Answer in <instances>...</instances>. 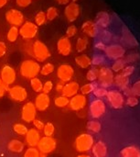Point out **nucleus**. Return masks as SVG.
<instances>
[{
    "label": "nucleus",
    "instance_id": "obj_1",
    "mask_svg": "<svg viewBox=\"0 0 140 157\" xmlns=\"http://www.w3.org/2000/svg\"><path fill=\"white\" fill-rule=\"evenodd\" d=\"M40 72V65L36 60L28 59L21 63L19 67V73L21 76L27 79H32L37 77Z\"/></svg>",
    "mask_w": 140,
    "mask_h": 157
},
{
    "label": "nucleus",
    "instance_id": "obj_2",
    "mask_svg": "<svg viewBox=\"0 0 140 157\" xmlns=\"http://www.w3.org/2000/svg\"><path fill=\"white\" fill-rule=\"evenodd\" d=\"M50 56L48 46L41 40H35L32 43V57L39 63L45 62Z\"/></svg>",
    "mask_w": 140,
    "mask_h": 157
},
{
    "label": "nucleus",
    "instance_id": "obj_3",
    "mask_svg": "<svg viewBox=\"0 0 140 157\" xmlns=\"http://www.w3.org/2000/svg\"><path fill=\"white\" fill-rule=\"evenodd\" d=\"M104 53L107 59H109L111 61H116L125 56L126 48L121 43L112 42V43L106 45V48H105Z\"/></svg>",
    "mask_w": 140,
    "mask_h": 157
},
{
    "label": "nucleus",
    "instance_id": "obj_4",
    "mask_svg": "<svg viewBox=\"0 0 140 157\" xmlns=\"http://www.w3.org/2000/svg\"><path fill=\"white\" fill-rule=\"evenodd\" d=\"M94 144V140L93 135H91L90 133H82L76 138L74 146L79 153L84 154L91 151Z\"/></svg>",
    "mask_w": 140,
    "mask_h": 157
},
{
    "label": "nucleus",
    "instance_id": "obj_5",
    "mask_svg": "<svg viewBox=\"0 0 140 157\" xmlns=\"http://www.w3.org/2000/svg\"><path fill=\"white\" fill-rule=\"evenodd\" d=\"M105 111H106V107L103 99L94 98L90 102L89 114L93 120H99L105 114Z\"/></svg>",
    "mask_w": 140,
    "mask_h": 157
},
{
    "label": "nucleus",
    "instance_id": "obj_6",
    "mask_svg": "<svg viewBox=\"0 0 140 157\" xmlns=\"http://www.w3.org/2000/svg\"><path fill=\"white\" fill-rule=\"evenodd\" d=\"M19 36L25 40H30L34 39L39 31V27L32 21H24V23L18 28Z\"/></svg>",
    "mask_w": 140,
    "mask_h": 157
},
{
    "label": "nucleus",
    "instance_id": "obj_7",
    "mask_svg": "<svg viewBox=\"0 0 140 157\" xmlns=\"http://www.w3.org/2000/svg\"><path fill=\"white\" fill-rule=\"evenodd\" d=\"M114 79H115V75L111 68L107 66H102L99 69L97 80H98L100 86H103L105 88L110 87L114 84Z\"/></svg>",
    "mask_w": 140,
    "mask_h": 157
},
{
    "label": "nucleus",
    "instance_id": "obj_8",
    "mask_svg": "<svg viewBox=\"0 0 140 157\" xmlns=\"http://www.w3.org/2000/svg\"><path fill=\"white\" fill-rule=\"evenodd\" d=\"M106 99H107V102L110 105V107L115 109H122L125 104V98H124L123 94L116 89L109 90L107 92Z\"/></svg>",
    "mask_w": 140,
    "mask_h": 157
},
{
    "label": "nucleus",
    "instance_id": "obj_9",
    "mask_svg": "<svg viewBox=\"0 0 140 157\" xmlns=\"http://www.w3.org/2000/svg\"><path fill=\"white\" fill-rule=\"evenodd\" d=\"M119 40L123 46H127L128 48H135L139 45L138 40H137L135 35L130 31V29L127 26L123 27Z\"/></svg>",
    "mask_w": 140,
    "mask_h": 157
},
{
    "label": "nucleus",
    "instance_id": "obj_10",
    "mask_svg": "<svg viewBox=\"0 0 140 157\" xmlns=\"http://www.w3.org/2000/svg\"><path fill=\"white\" fill-rule=\"evenodd\" d=\"M6 20L11 26L19 28L24 23V15L20 10L11 8L6 12Z\"/></svg>",
    "mask_w": 140,
    "mask_h": 157
},
{
    "label": "nucleus",
    "instance_id": "obj_11",
    "mask_svg": "<svg viewBox=\"0 0 140 157\" xmlns=\"http://www.w3.org/2000/svg\"><path fill=\"white\" fill-rule=\"evenodd\" d=\"M56 146H57V143L54 138L44 136L39 139L37 145V149L39 150V152L48 155L53 152L56 149Z\"/></svg>",
    "mask_w": 140,
    "mask_h": 157
},
{
    "label": "nucleus",
    "instance_id": "obj_12",
    "mask_svg": "<svg viewBox=\"0 0 140 157\" xmlns=\"http://www.w3.org/2000/svg\"><path fill=\"white\" fill-rule=\"evenodd\" d=\"M73 75L74 70L72 66L68 63H62L57 69V76L59 80L62 83H68L72 81Z\"/></svg>",
    "mask_w": 140,
    "mask_h": 157
},
{
    "label": "nucleus",
    "instance_id": "obj_13",
    "mask_svg": "<svg viewBox=\"0 0 140 157\" xmlns=\"http://www.w3.org/2000/svg\"><path fill=\"white\" fill-rule=\"evenodd\" d=\"M37 109L32 102H27L21 109V119L27 123H31L36 119Z\"/></svg>",
    "mask_w": 140,
    "mask_h": 157
},
{
    "label": "nucleus",
    "instance_id": "obj_14",
    "mask_svg": "<svg viewBox=\"0 0 140 157\" xmlns=\"http://www.w3.org/2000/svg\"><path fill=\"white\" fill-rule=\"evenodd\" d=\"M80 13V6L76 2H70L64 8V16L69 22H74L79 17Z\"/></svg>",
    "mask_w": 140,
    "mask_h": 157
},
{
    "label": "nucleus",
    "instance_id": "obj_15",
    "mask_svg": "<svg viewBox=\"0 0 140 157\" xmlns=\"http://www.w3.org/2000/svg\"><path fill=\"white\" fill-rule=\"evenodd\" d=\"M7 92H8L10 98L17 102H23L28 98V92L26 88L18 85L9 87Z\"/></svg>",
    "mask_w": 140,
    "mask_h": 157
},
{
    "label": "nucleus",
    "instance_id": "obj_16",
    "mask_svg": "<svg viewBox=\"0 0 140 157\" xmlns=\"http://www.w3.org/2000/svg\"><path fill=\"white\" fill-rule=\"evenodd\" d=\"M0 77L4 84H6L7 86H11L16 81L17 74H16L15 69L12 66L6 64L2 67V69L0 71Z\"/></svg>",
    "mask_w": 140,
    "mask_h": 157
},
{
    "label": "nucleus",
    "instance_id": "obj_17",
    "mask_svg": "<svg viewBox=\"0 0 140 157\" xmlns=\"http://www.w3.org/2000/svg\"><path fill=\"white\" fill-rule=\"evenodd\" d=\"M87 104V98L84 95L82 94H77L75 96H73L72 98H71L70 101H69V107L73 111H79L85 108Z\"/></svg>",
    "mask_w": 140,
    "mask_h": 157
},
{
    "label": "nucleus",
    "instance_id": "obj_18",
    "mask_svg": "<svg viewBox=\"0 0 140 157\" xmlns=\"http://www.w3.org/2000/svg\"><path fill=\"white\" fill-rule=\"evenodd\" d=\"M72 49V41L70 40V38H68L66 36H63V37H61L58 40V41H57V50H58V52L61 55L68 56L69 54H71Z\"/></svg>",
    "mask_w": 140,
    "mask_h": 157
},
{
    "label": "nucleus",
    "instance_id": "obj_19",
    "mask_svg": "<svg viewBox=\"0 0 140 157\" xmlns=\"http://www.w3.org/2000/svg\"><path fill=\"white\" fill-rule=\"evenodd\" d=\"M50 104V98L48 94L45 93H39L36 98H35V102L34 105L37 109V110L39 111H45L46 109H49Z\"/></svg>",
    "mask_w": 140,
    "mask_h": 157
},
{
    "label": "nucleus",
    "instance_id": "obj_20",
    "mask_svg": "<svg viewBox=\"0 0 140 157\" xmlns=\"http://www.w3.org/2000/svg\"><path fill=\"white\" fill-rule=\"evenodd\" d=\"M112 23L111 16L105 11H100L95 17V24L99 29H108Z\"/></svg>",
    "mask_w": 140,
    "mask_h": 157
},
{
    "label": "nucleus",
    "instance_id": "obj_21",
    "mask_svg": "<svg viewBox=\"0 0 140 157\" xmlns=\"http://www.w3.org/2000/svg\"><path fill=\"white\" fill-rule=\"evenodd\" d=\"M99 28L95 24L94 21L87 20L82 25V31L88 37L91 38H97L98 32H99Z\"/></svg>",
    "mask_w": 140,
    "mask_h": 157
},
{
    "label": "nucleus",
    "instance_id": "obj_22",
    "mask_svg": "<svg viewBox=\"0 0 140 157\" xmlns=\"http://www.w3.org/2000/svg\"><path fill=\"white\" fill-rule=\"evenodd\" d=\"M80 91V86L75 81H70L63 86V89L61 91V95L67 97L68 98H72L73 96L77 95Z\"/></svg>",
    "mask_w": 140,
    "mask_h": 157
},
{
    "label": "nucleus",
    "instance_id": "obj_23",
    "mask_svg": "<svg viewBox=\"0 0 140 157\" xmlns=\"http://www.w3.org/2000/svg\"><path fill=\"white\" fill-rule=\"evenodd\" d=\"M40 134L39 131L36 129H30L28 131L27 134L25 135L26 139V144L28 147H37L38 143L40 139Z\"/></svg>",
    "mask_w": 140,
    "mask_h": 157
},
{
    "label": "nucleus",
    "instance_id": "obj_24",
    "mask_svg": "<svg viewBox=\"0 0 140 157\" xmlns=\"http://www.w3.org/2000/svg\"><path fill=\"white\" fill-rule=\"evenodd\" d=\"M91 150L94 157H105L107 155V146L103 141H98L94 144Z\"/></svg>",
    "mask_w": 140,
    "mask_h": 157
},
{
    "label": "nucleus",
    "instance_id": "obj_25",
    "mask_svg": "<svg viewBox=\"0 0 140 157\" xmlns=\"http://www.w3.org/2000/svg\"><path fill=\"white\" fill-rule=\"evenodd\" d=\"M114 38H115V35L108 29H99V32H98V35H97V39L102 40L105 44L112 43L113 40H114Z\"/></svg>",
    "mask_w": 140,
    "mask_h": 157
},
{
    "label": "nucleus",
    "instance_id": "obj_26",
    "mask_svg": "<svg viewBox=\"0 0 140 157\" xmlns=\"http://www.w3.org/2000/svg\"><path fill=\"white\" fill-rule=\"evenodd\" d=\"M75 63L82 69H87L92 66V59L87 54H80L76 56Z\"/></svg>",
    "mask_w": 140,
    "mask_h": 157
},
{
    "label": "nucleus",
    "instance_id": "obj_27",
    "mask_svg": "<svg viewBox=\"0 0 140 157\" xmlns=\"http://www.w3.org/2000/svg\"><path fill=\"white\" fill-rule=\"evenodd\" d=\"M24 144L17 139H13L11 141H9L8 144H7V149L9 152L14 153V154H20L23 152L24 150Z\"/></svg>",
    "mask_w": 140,
    "mask_h": 157
},
{
    "label": "nucleus",
    "instance_id": "obj_28",
    "mask_svg": "<svg viewBox=\"0 0 140 157\" xmlns=\"http://www.w3.org/2000/svg\"><path fill=\"white\" fill-rule=\"evenodd\" d=\"M121 157H140V149L137 146H127L120 152Z\"/></svg>",
    "mask_w": 140,
    "mask_h": 157
},
{
    "label": "nucleus",
    "instance_id": "obj_29",
    "mask_svg": "<svg viewBox=\"0 0 140 157\" xmlns=\"http://www.w3.org/2000/svg\"><path fill=\"white\" fill-rule=\"evenodd\" d=\"M114 83L121 89H126L128 86V83H129V78L126 75H124L123 74H117L115 76L114 79Z\"/></svg>",
    "mask_w": 140,
    "mask_h": 157
},
{
    "label": "nucleus",
    "instance_id": "obj_30",
    "mask_svg": "<svg viewBox=\"0 0 140 157\" xmlns=\"http://www.w3.org/2000/svg\"><path fill=\"white\" fill-rule=\"evenodd\" d=\"M19 37V29L17 27H13L11 26L10 29L7 30V33H6V40L9 41V42H15L17 40Z\"/></svg>",
    "mask_w": 140,
    "mask_h": 157
},
{
    "label": "nucleus",
    "instance_id": "obj_31",
    "mask_svg": "<svg viewBox=\"0 0 140 157\" xmlns=\"http://www.w3.org/2000/svg\"><path fill=\"white\" fill-rule=\"evenodd\" d=\"M92 59V65L97 67V66H102L103 64L105 63V61H106V57L102 54L101 52H96L94 54L93 58Z\"/></svg>",
    "mask_w": 140,
    "mask_h": 157
},
{
    "label": "nucleus",
    "instance_id": "obj_32",
    "mask_svg": "<svg viewBox=\"0 0 140 157\" xmlns=\"http://www.w3.org/2000/svg\"><path fill=\"white\" fill-rule=\"evenodd\" d=\"M87 129L91 133H98L102 130V125L97 120H93L87 123Z\"/></svg>",
    "mask_w": 140,
    "mask_h": 157
},
{
    "label": "nucleus",
    "instance_id": "obj_33",
    "mask_svg": "<svg viewBox=\"0 0 140 157\" xmlns=\"http://www.w3.org/2000/svg\"><path fill=\"white\" fill-rule=\"evenodd\" d=\"M126 65H127V63H126L125 59L121 58L116 61H114V63H112V66H111V70L115 73H119V72L123 71V69L126 67Z\"/></svg>",
    "mask_w": 140,
    "mask_h": 157
},
{
    "label": "nucleus",
    "instance_id": "obj_34",
    "mask_svg": "<svg viewBox=\"0 0 140 157\" xmlns=\"http://www.w3.org/2000/svg\"><path fill=\"white\" fill-rule=\"evenodd\" d=\"M88 43H89V40L87 39V37H80L76 41V45H75L76 51L78 52H83V51L86 50Z\"/></svg>",
    "mask_w": 140,
    "mask_h": 157
},
{
    "label": "nucleus",
    "instance_id": "obj_35",
    "mask_svg": "<svg viewBox=\"0 0 140 157\" xmlns=\"http://www.w3.org/2000/svg\"><path fill=\"white\" fill-rule=\"evenodd\" d=\"M97 86V84L95 82H90L88 84L83 85V86L80 87V91L82 93V95H90L94 92V90L95 89V87Z\"/></svg>",
    "mask_w": 140,
    "mask_h": 157
},
{
    "label": "nucleus",
    "instance_id": "obj_36",
    "mask_svg": "<svg viewBox=\"0 0 140 157\" xmlns=\"http://www.w3.org/2000/svg\"><path fill=\"white\" fill-rule=\"evenodd\" d=\"M30 86H31V88L33 89V91H35L37 93H40L42 91L43 83L38 77H34V78L30 79Z\"/></svg>",
    "mask_w": 140,
    "mask_h": 157
},
{
    "label": "nucleus",
    "instance_id": "obj_37",
    "mask_svg": "<svg viewBox=\"0 0 140 157\" xmlns=\"http://www.w3.org/2000/svg\"><path fill=\"white\" fill-rule=\"evenodd\" d=\"M12 129H13V132L16 134L21 135V136L26 135L27 132H28V127L26 125L22 124V123H16V124H14L13 127H12Z\"/></svg>",
    "mask_w": 140,
    "mask_h": 157
},
{
    "label": "nucleus",
    "instance_id": "obj_38",
    "mask_svg": "<svg viewBox=\"0 0 140 157\" xmlns=\"http://www.w3.org/2000/svg\"><path fill=\"white\" fill-rule=\"evenodd\" d=\"M53 72H54V65L51 63H44L42 66H40L39 74L43 76L50 75Z\"/></svg>",
    "mask_w": 140,
    "mask_h": 157
},
{
    "label": "nucleus",
    "instance_id": "obj_39",
    "mask_svg": "<svg viewBox=\"0 0 140 157\" xmlns=\"http://www.w3.org/2000/svg\"><path fill=\"white\" fill-rule=\"evenodd\" d=\"M98 74H99V69L94 66L88 70L86 74V78L89 82H95L98 78Z\"/></svg>",
    "mask_w": 140,
    "mask_h": 157
},
{
    "label": "nucleus",
    "instance_id": "obj_40",
    "mask_svg": "<svg viewBox=\"0 0 140 157\" xmlns=\"http://www.w3.org/2000/svg\"><path fill=\"white\" fill-rule=\"evenodd\" d=\"M69 98L63 95L61 96H58L55 99H54V104L57 108H65L66 106L69 105Z\"/></svg>",
    "mask_w": 140,
    "mask_h": 157
},
{
    "label": "nucleus",
    "instance_id": "obj_41",
    "mask_svg": "<svg viewBox=\"0 0 140 157\" xmlns=\"http://www.w3.org/2000/svg\"><path fill=\"white\" fill-rule=\"evenodd\" d=\"M34 23L39 27V26H42L46 23L47 21V17H46V12L44 11H39L36 16H35V19H34Z\"/></svg>",
    "mask_w": 140,
    "mask_h": 157
},
{
    "label": "nucleus",
    "instance_id": "obj_42",
    "mask_svg": "<svg viewBox=\"0 0 140 157\" xmlns=\"http://www.w3.org/2000/svg\"><path fill=\"white\" fill-rule=\"evenodd\" d=\"M107 92H108V90H107L105 87L98 86H97L95 87V89L94 90L93 94L94 95V97H95L96 98L102 99V98H106Z\"/></svg>",
    "mask_w": 140,
    "mask_h": 157
},
{
    "label": "nucleus",
    "instance_id": "obj_43",
    "mask_svg": "<svg viewBox=\"0 0 140 157\" xmlns=\"http://www.w3.org/2000/svg\"><path fill=\"white\" fill-rule=\"evenodd\" d=\"M58 9L55 7V6H50L47 9V12H46V17L48 20L50 21H52L54 20L57 17H58Z\"/></svg>",
    "mask_w": 140,
    "mask_h": 157
},
{
    "label": "nucleus",
    "instance_id": "obj_44",
    "mask_svg": "<svg viewBox=\"0 0 140 157\" xmlns=\"http://www.w3.org/2000/svg\"><path fill=\"white\" fill-rule=\"evenodd\" d=\"M43 134L45 136H48V137H52V135L54 134V132H55V127L52 123L50 122H48L44 125V128H43Z\"/></svg>",
    "mask_w": 140,
    "mask_h": 157
},
{
    "label": "nucleus",
    "instance_id": "obj_45",
    "mask_svg": "<svg viewBox=\"0 0 140 157\" xmlns=\"http://www.w3.org/2000/svg\"><path fill=\"white\" fill-rule=\"evenodd\" d=\"M39 152L37 149V147H28L25 151L23 157H39Z\"/></svg>",
    "mask_w": 140,
    "mask_h": 157
},
{
    "label": "nucleus",
    "instance_id": "obj_46",
    "mask_svg": "<svg viewBox=\"0 0 140 157\" xmlns=\"http://www.w3.org/2000/svg\"><path fill=\"white\" fill-rule=\"evenodd\" d=\"M106 45L107 44H105V42H103L102 40H100L97 39V40L94 44V50L97 52H104L105 50V48H106Z\"/></svg>",
    "mask_w": 140,
    "mask_h": 157
},
{
    "label": "nucleus",
    "instance_id": "obj_47",
    "mask_svg": "<svg viewBox=\"0 0 140 157\" xmlns=\"http://www.w3.org/2000/svg\"><path fill=\"white\" fill-rule=\"evenodd\" d=\"M140 59V54L138 52H131L129 53L126 58H125V61L126 63H134V62H137L138 60Z\"/></svg>",
    "mask_w": 140,
    "mask_h": 157
},
{
    "label": "nucleus",
    "instance_id": "obj_48",
    "mask_svg": "<svg viewBox=\"0 0 140 157\" xmlns=\"http://www.w3.org/2000/svg\"><path fill=\"white\" fill-rule=\"evenodd\" d=\"M53 88V83L52 81L50 80H48L46 81L44 84H43V87H42V92L45 93V94H49Z\"/></svg>",
    "mask_w": 140,
    "mask_h": 157
},
{
    "label": "nucleus",
    "instance_id": "obj_49",
    "mask_svg": "<svg viewBox=\"0 0 140 157\" xmlns=\"http://www.w3.org/2000/svg\"><path fill=\"white\" fill-rule=\"evenodd\" d=\"M76 33H77V28L74 25L69 26L66 29V37H68V38L74 37Z\"/></svg>",
    "mask_w": 140,
    "mask_h": 157
},
{
    "label": "nucleus",
    "instance_id": "obj_50",
    "mask_svg": "<svg viewBox=\"0 0 140 157\" xmlns=\"http://www.w3.org/2000/svg\"><path fill=\"white\" fill-rule=\"evenodd\" d=\"M134 71H135V66L134 65H126V67L123 69V71L121 72V74H123L124 75L129 77L130 75H133Z\"/></svg>",
    "mask_w": 140,
    "mask_h": 157
},
{
    "label": "nucleus",
    "instance_id": "obj_51",
    "mask_svg": "<svg viewBox=\"0 0 140 157\" xmlns=\"http://www.w3.org/2000/svg\"><path fill=\"white\" fill-rule=\"evenodd\" d=\"M132 94L136 97H140V80H138L134 83V85L131 87Z\"/></svg>",
    "mask_w": 140,
    "mask_h": 157
},
{
    "label": "nucleus",
    "instance_id": "obj_52",
    "mask_svg": "<svg viewBox=\"0 0 140 157\" xmlns=\"http://www.w3.org/2000/svg\"><path fill=\"white\" fill-rule=\"evenodd\" d=\"M127 104L129 106V107H135L138 104V97L132 95V96H129L127 98Z\"/></svg>",
    "mask_w": 140,
    "mask_h": 157
},
{
    "label": "nucleus",
    "instance_id": "obj_53",
    "mask_svg": "<svg viewBox=\"0 0 140 157\" xmlns=\"http://www.w3.org/2000/svg\"><path fill=\"white\" fill-rule=\"evenodd\" d=\"M33 125H34V127H35L36 130H38V131H42L45 124L43 123L42 121L39 120V119H35V120L33 121Z\"/></svg>",
    "mask_w": 140,
    "mask_h": 157
},
{
    "label": "nucleus",
    "instance_id": "obj_54",
    "mask_svg": "<svg viewBox=\"0 0 140 157\" xmlns=\"http://www.w3.org/2000/svg\"><path fill=\"white\" fill-rule=\"evenodd\" d=\"M31 2H32V0H16L17 5L19 7H22V8H25V7L28 6L31 4Z\"/></svg>",
    "mask_w": 140,
    "mask_h": 157
},
{
    "label": "nucleus",
    "instance_id": "obj_55",
    "mask_svg": "<svg viewBox=\"0 0 140 157\" xmlns=\"http://www.w3.org/2000/svg\"><path fill=\"white\" fill-rule=\"evenodd\" d=\"M8 88H9V86L6 85L4 83L0 86V98H2L6 95V93L8 91Z\"/></svg>",
    "mask_w": 140,
    "mask_h": 157
},
{
    "label": "nucleus",
    "instance_id": "obj_56",
    "mask_svg": "<svg viewBox=\"0 0 140 157\" xmlns=\"http://www.w3.org/2000/svg\"><path fill=\"white\" fill-rule=\"evenodd\" d=\"M6 50H7V47H6V43L4 41H0V58H2L3 56L6 55Z\"/></svg>",
    "mask_w": 140,
    "mask_h": 157
},
{
    "label": "nucleus",
    "instance_id": "obj_57",
    "mask_svg": "<svg viewBox=\"0 0 140 157\" xmlns=\"http://www.w3.org/2000/svg\"><path fill=\"white\" fill-rule=\"evenodd\" d=\"M25 51L27 53H28L30 56H32V43L31 42H28L25 46Z\"/></svg>",
    "mask_w": 140,
    "mask_h": 157
},
{
    "label": "nucleus",
    "instance_id": "obj_58",
    "mask_svg": "<svg viewBox=\"0 0 140 157\" xmlns=\"http://www.w3.org/2000/svg\"><path fill=\"white\" fill-rule=\"evenodd\" d=\"M63 86H64V83L59 81V82L56 84V87H55V88H56V91L59 92V93H61V91H62V89H63Z\"/></svg>",
    "mask_w": 140,
    "mask_h": 157
},
{
    "label": "nucleus",
    "instance_id": "obj_59",
    "mask_svg": "<svg viewBox=\"0 0 140 157\" xmlns=\"http://www.w3.org/2000/svg\"><path fill=\"white\" fill-rule=\"evenodd\" d=\"M56 2L59 4V5H62V6H66L67 4L70 3V0H56Z\"/></svg>",
    "mask_w": 140,
    "mask_h": 157
},
{
    "label": "nucleus",
    "instance_id": "obj_60",
    "mask_svg": "<svg viewBox=\"0 0 140 157\" xmlns=\"http://www.w3.org/2000/svg\"><path fill=\"white\" fill-rule=\"evenodd\" d=\"M8 0H0V8H2L3 6H5L6 5Z\"/></svg>",
    "mask_w": 140,
    "mask_h": 157
},
{
    "label": "nucleus",
    "instance_id": "obj_61",
    "mask_svg": "<svg viewBox=\"0 0 140 157\" xmlns=\"http://www.w3.org/2000/svg\"><path fill=\"white\" fill-rule=\"evenodd\" d=\"M39 157H47V155H46V154H44V153H40V152H39Z\"/></svg>",
    "mask_w": 140,
    "mask_h": 157
},
{
    "label": "nucleus",
    "instance_id": "obj_62",
    "mask_svg": "<svg viewBox=\"0 0 140 157\" xmlns=\"http://www.w3.org/2000/svg\"><path fill=\"white\" fill-rule=\"evenodd\" d=\"M77 157H91V156H90V155H84V154H83V155H78Z\"/></svg>",
    "mask_w": 140,
    "mask_h": 157
},
{
    "label": "nucleus",
    "instance_id": "obj_63",
    "mask_svg": "<svg viewBox=\"0 0 140 157\" xmlns=\"http://www.w3.org/2000/svg\"><path fill=\"white\" fill-rule=\"evenodd\" d=\"M3 84V81H2V79H1V77H0V86Z\"/></svg>",
    "mask_w": 140,
    "mask_h": 157
},
{
    "label": "nucleus",
    "instance_id": "obj_64",
    "mask_svg": "<svg viewBox=\"0 0 140 157\" xmlns=\"http://www.w3.org/2000/svg\"><path fill=\"white\" fill-rule=\"evenodd\" d=\"M77 1H79V0H72V2H76V3H77Z\"/></svg>",
    "mask_w": 140,
    "mask_h": 157
}]
</instances>
